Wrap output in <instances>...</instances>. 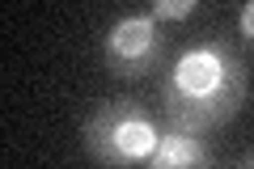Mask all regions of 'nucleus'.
Instances as JSON below:
<instances>
[{"label": "nucleus", "instance_id": "1", "mask_svg": "<svg viewBox=\"0 0 254 169\" xmlns=\"http://www.w3.org/2000/svg\"><path fill=\"white\" fill-rule=\"evenodd\" d=\"M246 98H250V68L242 63V55H233L220 43L182 51L174 68L161 76L165 123L195 135L233 123Z\"/></svg>", "mask_w": 254, "mask_h": 169}, {"label": "nucleus", "instance_id": "2", "mask_svg": "<svg viewBox=\"0 0 254 169\" xmlns=\"http://www.w3.org/2000/svg\"><path fill=\"white\" fill-rule=\"evenodd\" d=\"M157 135H161V127L140 98L98 102L81 127V144L98 165H148Z\"/></svg>", "mask_w": 254, "mask_h": 169}, {"label": "nucleus", "instance_id": "3", "mask_svg": "<svg viewBox=\"0 0 254 169\" xmlns=\"http://www.w3.org/2000/svg\"><path fill=\"white\" fill-rule=\"evenodd\" d=\"M165 55V34L153 13H123L102 34V68L115 80H144Z\"/></svg>", "mask_w": 254, "mask_h": 169}, {"label": "nucleus", "instance_id": "4", "mask_svg": "<svg viewBox=\"0 0 254 169\" xmlns=\"http://www.w3.org/2000/svg\"><path fill=\"white\" fill-rule=\"evenodd\" d=\"M153 169H190V165H212V148L203 144V135L170 127V131L157 135V148L148 157Z\"/></svg>", "mask_w": 254, "mask_h": 169}, {"label": "nucleus", "instance_id": "5", "mask_svg": "<svg viewBox=\"0 0 254 169\" xmlns=\"http://www.w3.org/2000/svg\"><path fill=\"white\" fill-rule=\"evenodd\" d=\"M144 4L157 21H187L190 13L199 9V0H144Z\"/></svg>", "mask_w": 254, "mask_h": 169}, {"label": "nucleus", "instance_id": "6", "mask_svg": "<svg viewBox=\"0 0 254 169\" xmlns=\"http://www.w3.org/2000/svg\"><path fill=\"white\" fill-rule=\"evenodd\" d=\"M237 34H242L246 43L254 47V0H246V4H242V13H237Z\"/></svg>", "mask_w": 254, "mask_h": 169}, {"label": "nucleus", "instance_id": "7", "mask_svg": "<svg viewBox=\"0 0 254 169\" xmlns=\"http://www.w3.org/2000/svg\"><path fill=\"white\" fill-rule=\"evenodd\" d=\"M233 165H237V169H254V148H250V152H242V157H237Z\"/></svg>", "mask_w": 254, "mask_h": 169}]
</instances>
